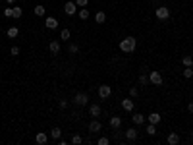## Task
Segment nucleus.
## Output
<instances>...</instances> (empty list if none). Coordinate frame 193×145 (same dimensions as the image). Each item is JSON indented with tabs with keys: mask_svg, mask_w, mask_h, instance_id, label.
<instances>
[{
	"mask_svg": "<svg viewBox=\"0 0 193 145\" xmlns=\"http://www.w3.org/2000/svg\"><path fill=\"white\" fill-rule=\"evenodd\" d=\"M77 50H79V47H77V44H75V43H72V44H70V47H68V52H70V54H75Z\"/></svg>",
	"mask_w": 193,
	"mask_h": 145,
	"instance_id": "30",
	"label": "nucleus"
},
{
	"mask_svg": "<svg viewBox=\"0 0 193 145\" xmlns=\"http://www.w3.org/2000/svg\"><path fill=\"white\" fill-rule=\"evenodd\" d=\"M108 143H110V139H108V137H100V139L97 141V145H108Z\"/></svg>",
	"mask_w": 193,
	"mask_h": 145,
	"instance_id": "35",
	"label": "nucleus"
},
{
	"mask_svg": "<svg viewBox=\"0 0 193 145\" xmlns=\"http://www.w3.org/2000/svg\"><path fill=\"white\" fill-rule=\"evenodd\" d=\"M155 16H156L158 19H162V21L168 19V18H170V8H168V6H158V8L155 10Z\"/></svg>",
	"mask_w": 193,
	"mask_h": 145,
	"instance_id": "2",
	"label": "nucleus"
},
{
	"mask_svg": "<svg viewBox=\"0 0 193 145\" xmlns=\"http://www.w3.org/2000/svg\"><path fill=\"white\" fill-rule=\"evenodd\" d=\"M139 83H141V85H147V83H149V75L141 74V75H139Z\"/></svg>",
	"mask_w": 193,
	"mask_h": 145,
	"instance_id": "29",
	"label": "nucleus"
},
{
	"mask_svg": "<svg viewBox=\"0 0 193 145\" xmlns=\"http://www.w3.org/2000/svg\"><path fill=\"white\" fill-rule=\"evenodd\" d=\"M74 103H75L77 106H85V105L89 103V95H87V93H77V95L74 97Z\"/></svg>",
	"mask_w": 193,
	"mask_h": 145,
	"instance_id": "3",
	"label": "nucleus"
},
{
	"mask_svg": "<svg viewBox=\"0 0 193 145\" xmlns=\"http://www.w3.org/2000/svg\"><path fill=\"white\" fill-rule=\"evenodd\" d=\"M50 137H52V139H60V137H62V130H60V128H52Z\"/></svg>",
	"mask_w": 193,
	"mask_h": 145,
	"instance_id": "21",
	"label": "nucleus"
},
{
	"mask_svg": "<svg viewBox=\"0 0 193 145\" xmlns=\"http://www.w3.org/2000/svg\"><path fill=\"white\" fill-rule=\"evenodd\" d=\"M4 16H6V18H14V8L8 6V8L4 10Z\"/></svg>",
	"mask_w": 193,
	"mask_h": 145,
	"instance_id": "31",
	"label": "nucleus"
},
{
	"mask_svg": "<svg viewBox=\"0 0 193 145\" xmlns=\"http://www.w3.org/2000/svg\"><path fill=\"white\" fill-rule=\"evenodd\" d=\"M6 35H8L10 39H16V37L19 35V29H18V27H10V29L6 31Z\"/></svg>",
	"mask_w": 193,
	"mask_h": 145,
	"instance_id": "18",
	"label": "nucleus"
},
{
	"mask_svg": "<svg viewBox=\"0 0 193 145\" xmlns=\"http://www.w3.org/2000/svg\"><path fill=\"white\" fill-rule=\"evenodd\" d=\"M126 139H128V141H135V139H137V130L128 128V130H126Z\"/></svg>",
	"mask_w": 193,
	"mask_h": 145,
	"instance_id": "14",
	"label": "nucleus"
},
{
	"mask_svg": "<svg viewBox=\"0 0 193 145\" xmlns=\"http://www.w3.org/2000/svg\"><path fill=\"white\" fill-rule=\"evenodd\" d=\"M145 132L149 133V136H155V133H156V126H155V124H151V122H149V124L145 126Z\"/></svg>",
	"mask_w": 193,
	"mask_h": 145,
	"instance_id": "22",
	"label": "nucleus"
},
{
	"mask_svg": "<svg viewBox=\"0 0 193 145\" xmlns=\"http://www.w3.org/2000/svg\"><path fill=\"white\" fill-rule=\"evenodd\" d=\"M77 16H79V19H83V21H85V19H89V16H91V14H89V10H87V8H81V10L77 12Z\"/></svg>",
	"mask_w": 193,
	"mask_h": 145,
	"instance_id": "19",
	"label": "nucleus"
},
{
	"mask_svg": "<svg viewBox=\"0 0 193 145\" xmlns=\"http://www.w3.org/2000/svg\"><path fill=\"white\" fill-rule=\"evenodd\" d=\"M135 47H137V41H135V37H126L120 41V50L122 52H133Z\"/></svg>",
	"mask_w": 193,
	"mask_h": 145,
	"instance_id": "1",
	"label": "nucleus"
},
{
	"mask_svg": "<svg viewBox=\"0 0 193 145\" xmlns=\"http://www.w3.org/2000/svg\"><path fill=\"white\" fill-rule=\"evenodd\" d=\"M181 64H184V66H193V58H191L189 54H187V56H184V58H181Z\"/></svg>",
	"mask_w": 193,
	"mask_h": 145,
	"instance_id": "28",
	"label": "nucleus"
},
{
	"mask_svg": "<svg viewBox=\"0 0 193 145\" xmlns=\"http://www.w3.org/2000/svg\"><path fill=\"white\" fill-rule=\"evenodd\" d=\"M122 108H124V110H128V112H131V110L135 108V105H133L131 99H124V101H122Z\"/></svg>",
	"mask_w": 193,
	"mask_h": 145,
	"instance_id": "12",
	"label": "nucleus"
},
{
	"mask_svg": "<svg viewBox=\"0 0 193 145\" xmlns=\"http://www.w3.org/2000/svg\"><path fill=\"white\" fill-rule=\"evenodd\" d=\"M64 12H66V16H75L77 14V4L75 2H66Z\"/></svg>",
	"mask_w": 193,
	"mask_h": 145,
	"instance_id": "5",
	"label": "nucleus"
},
{
	"mask_svg": "<svg viewBox=\"0 0 193 145\" xmlns=\"http://www.w3.org/2000/svg\"><path fill=\"white\" fill-rule=\"evenodd\" d=\"M131 120H133V124L141 126V124H145V122H147V116H145V114H133Z\"/></svg>",
	"mask_w": 193,
	"mask_h": 145,
	"instance_id": "13",
	"label": "nucleus"
},
{
	"mask_svg": "<svg viewBox=\"0 0 193 145\" xmlns=\"http://www.w3.org/2000/svg\"><path fill=\"white\" fill-rule=\"evenodd\" d=\"M35 141H37L39 145H44V143L48 141V136H47L44 132H41V133H37V136H35Z\"/></svg>",
	"mask_w": 193,
	"mask_h": 145,
	"instance_id": "17",
	"label": "nucleus"
},
{
	"mask_svg": "<svg viewBox=\"0 0 193 145\" xmlns=\"http://www.w3.org/2000/svg\"><path fill=\"white\" fill-rule=\"evenodd\" d=\"M68 105H70V103H68L66 99H62V101H60V108H68Z\"/></svg>",
	"mask_w": 193,
	"mask_h": 145,
	"instance_id": "36",
	"label": "nucleus"
},
{
	"mask_svg": "<svg viewBox=\"0 0 193 145\" xmlns=\"http://www.w3.org/2000/svg\"><path fill=\"white\" fill-rule=\"evenodd\" d=\"M95 21H97V23H104V21H106V14L104 12H97L95 14Z\"/></svg>",
	"mask_w": 193,
	"mask_h": 145,
	"instance_id": "20",
	"label": "nucleus"
},
{
	"mask_svg": "<svg viewBox=\"0 0 193 145\" xmlns=\"http://www.w3.org/2000/svg\"><path fill=\"white\" fill-rule=\"evenodd\" d=\"M187 110H189V112L193 114V103H189V105H187Z\"/></svg>",
	"mask_w": 193,
	"mask_h": 145,
	"instance_id": "37",
	"label": "nucleus"
},
{
	"mask_svg": "<svg viewBox=\"0 0 193 145\" xmlns=\"http://www.w3.org/2000/svg\"><path fill=\"white\" fill-rule=\"evenodd\" d=\"M166 141L170 143V145H178L180 143V136L176 132H172V133H168V137H166Z\"/></svg>",
	"mask_w": 193,
	"mask_h": 145,
	"instance_id": "15",
	"label": "nucleus"
},
{
	"mask_svg": "<svg viewBox=\"0 0 193 145\" xmlns=\"http://www.w3.org/2000/svg\"><path fill=\"white\" fill-rule=\"evenodd\" d=\"M149 83H153V85H162V75H160V72L153 70V72L149 74Z\"/></svg>",
	"mask_w": 193,
	"mask_h": 145,
	"instance_id": "4",
	"label": "nucleus"
},
{
	"mask_svg": "<svg viewBox=\"0 0 193 145\" xmlns=\"http://www.w3.org/2000/svg\"><path fill=\"white\" fill-rule=\"evenodd\" d=\"M48 50H50V54H58L60 52V43L58 41H50L48 43Z\"/></svg>",
	"mask_w": 193,
	"mask_h": 145,
	"instance_id": "11",
	"label": "nucleus"
},
{
	"mask_svg": "<svg viewBox=\"0 0 193 145\" xmlns=\"http://www.w3.org/2000/svg\"><path fill=\"white\" fill-rule=\"evenodd\" d=\"M10 54H12V56H19V47H12L10 49Z\"/></svg>",
	"mask_w": 193,
	"mask_h": 145,
	"instance_id": "32",
	"label": "nucleus"
},
{
	"mask_svg": "<svg viewBox=\"0 0 193 145\" xmlns=\"http://www.w3.org/2000/svg\"><path fill=\"white\" fill-rule=\"evenodd\" d=\"M16 2V0H6V4H14Z\"/></svg>",
	"mask_w": 193,
	"mask_h": 145,
	"instance_id": "38",
	"label": "nucleus"
},
{
	"mask_svg": "<svg viewBox=\"0 0 193 145\" xmlns=\"http://www.w3.org/2000/svg\"><path fill=\"white\" fill-rule=\"evenodd\" d=\"M81 141H83V137L79 136V133H74V136H72V143H74V145H79Z\"/></svg>",
	"mask_w": 193,
	"mask_h": 145,
	"instance_id": "27",
	"label": "nucleus"
},
{
	"mask_svg": "<svg viewBox=\"0 0 193 145\" xmlns=\"http://www.w3.org/2000/svg\"><path fill=\"white\" fill-rule=\"evenodd\" d=\"M100 130H103V124H100V122H99V120L95 118V120H93V122H91V124H89V132H91V133H99Z\"/></svg>",
	"mask_w": 193,
	"mask_h": 145,
	"instance_id": "7",
	"label": "nucleus"
},
{
	"mask_svg": "<svg viewBox=\"0 0 193 145\" xmlns=\"http://www.w3.org/2000/svg\"><path fill=\"white\" fill-rule=\"evenodd\" d=\"M100 112H103V110H100V106H99V105H91V106H89V114L93 116V118H99V116H100Z\"/></svg>",
	"mask_w": 193,
	"mask_h": 145,
	"instance_id": "10",
	"label": "nucleus"
},
{
	"mask_svg": "<svg viewBox=\"0 0 193 145\" xmlns=\"http://www.w3.org/2000/svg\"><path fill=\"white\" fill-rule=\"evenodd\" d=\"M44 12H47V10H44V6H35V16L43 18V16H44Z\"/></svg>",
	"mask_w": 193,
	"mask_h": 145,
	"instance_id": "25",
	"label": "nucleus"
},
{
	"mask_svg": "<svg viewBox=\"0 0 193 145\" xmlns=\"http://www.w3.org/2000/svg\"><path fill=\"white\" fill-rule=\"evenodd\" d=\"M147 120H149V122H151V124H155V126H158V124H160V120H162V116H160V114H158V112H151L149 116H147Z\"/></svg>",
	"mask_w": 193,
	"mask_h": 145,
	"instance_id": "8",
	"label": "nucleus"
},
{
	"mask_svg": "<svg viewBox=\"0 0 193 145\" xmlns=\"http://www.w3.org/2000/svg\"><path fill=\"white\" fill-rule=\"evenodd\" d=\"M137 95H139V89L137 87H131L130 89V97H137Z\"/></svg>",
	"mask_w": 193,
	"mask_h": 145,
	"instance_id": "34",
	"label": "nucleus"
},
{
	"mask_svg": "<svg viewBox=\"0 0 193 145\" xmlns=\"http://www.w3.org/2000/svg\"><path fill=\"white\" fill-rule=\"evenodd\" d=\"M110 95H112V87L110 85H100L99 87V97L100 99H108Z\"/></svg>",
	"mask_w": 193,
	"mask_h": 145,
	"instance_id": "6",
	"label": "nucleus"
},
{
	"mask_svg": "<svg viewBox=\"0 0 193 145\" xmlns=\"http://www.w3.org/2000/svg\"><path fill=\"white\" fill-rule=\"evenodd\" d=\"M191 136H193V130H191Z\"/></svg>",
	"mask_w": 193,
	"mask_h": 145,
	"instance_id": "39",
	"label": "nucleus"
},
{
	"mask_svg": "<svg viewBox=\"0 0 193 145\" xmlns=\"http://www.w3.org/2000/svg\"><path fill=\"white\" fill-rule=\"evenodd\" d=\"M75 4H77L79 8H85V6L89 4V0H75Z\"/></svg>",
	"mask_w": 193,
	"mask_h": 145,
	"instance_id": "33",
	"label": "nucleus"
},
{
	"mask_svg": "<svg viewBox=\"0 0 193 145\" xmlns=\"http://www.w3.org/2000/svg\"><path fill=\"white\" fill-rule=\"evenodd\" d=\"M44 27H47V29H56V27H58V19H56V18H47V19H44Z\"/></svg>",
	"mask_w": 193,
	"mask_h": 145,
	"instance_id": "9",
	"label": "nucleus"
},
{
	"mask_svg": "<svg viewBox=\"0 0 193 145\" xmlns=\"http://www.w3.org/2000/svg\"><path fill=\"white\" fill-rule=\"evenodd\" d=\"M70 37H72L70 29H62V31H60V39H62V41H70Z\"/></svg>",
	"mask_w": 193,
	"mask_h": 145,
	"instance_id": "23",
	"label": "nucleus"
},
{
	"mask_svg": "<svg viewBox=\"0 0 193 145\" xmlns=\"http://www.w3.org/2000/svg\"><path fill=\"white\" fill-rule=\"evenodd\" d=\"M120 126H122V118H120V116H110V128L118 130Z\"/></svg>",
	"mask_w": 193,
	"mask_h": 145,
	"instance_id": "16",
	"label": "nucleus"
},
{
	"mask_svg": "<svg viewBox=\"0 0 193 145\" xmlns=\"http://www.w3.org/2000/svg\"><path fill=\"white\" fill-rule=\"evenodd\" d=\"M21 14H23V10H21L19 6H14V19H19Z\"/></svg>",
	"mask_w": 193,
	"mask_h": 145,
	"instance_id": "26",
	"label": "nucleus"
},
{
	"mask_svg": "<svg viewBox=\"0 0 193 145\" xmlns=\"http://www.w3.org/2000/svg\"><path fill=\"white\" fill-rule=\"evenodd\" d=\"M184 77H187V80L193 77V66H185L184 68Z\"/></svg>",
	"mask_w": 193,
	"mask_h": 145,
	"instance_id": "24",
	"label": "nucleus"
}]
</instances>
